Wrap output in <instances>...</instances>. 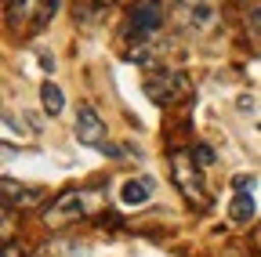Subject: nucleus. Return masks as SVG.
Masks as SVG:
<instances>
[{
    "mask_svg": "<svg viewBox=\"0 0 261 257\" xmlns=\"http://www.w3.org/2000/svg\"><path fill=\"white\" fill-rule=\"evenodd\" d=\"M106 207V188H69V192H62L58 199H51V207L44 210V229L51 232H62V229H69V224L91 217Z\"/></svg>",
    "mask_w": 261,
    "mask_h": 257,
    "instance_id": "obj_1",
    "label": "nucleus"
},
{
    "mask_svg": "<svg viewBox=\"0 0 261 257\" xmlns=\"http://www.w3.org/2000/svg\"><path fill=\"white\" fill-rule=\"evenodd\" d=\"M58 11V0H8L4 8V18H8V29L18 37H37L40 29L55 18Z\"/></svg>",
    "mask_w": 261,
    "mask_h": 257,
    "instance_id": "obj_2",
    "label": "nucleus"
},
{
    "mask_svg": "<svg viewBox=\"0 0 261 257\" xmlns=\"http://www.w3.org/2000/svg\"><path fill=\"white\" fill-rule=\"evenodd\" d=\"M221 8L218 0H174V22L192 37H207L218 25Z\"/></svg>",
    "mask_w": 261,
    "mask_h": 257,
    "instance_id": "obj_3",
    "label": "nucleus"
},
{
    "mask_svg": "<svg viewBox=\"0 0 261 257\" xmlns=\"http://www.w3.org/2000/svg\"><path fill=\"white\" fill-rule=\"evenodd\" d=\"M171 178L178 185V192L196 203V207H207V188H203V174H200V163L192 159V152H181L174 149L171 152Z\"/></svg>",
    "mask_w": 261,
    "mask_h": 257,
    "instance_id": "obj_4",
    "label": "nucleus"
},
{
    "mask_svg": "<svg viewBox=\"0 0 261 257\" xmlns=\"http://www.w3.org/2000/svg\"><path fill=\"white\" fill-rule=\"evenodd\" d=\"M145 94H149V102L152 105H178V102H185L189 94H192V83L181 76V73H167L163 69L160 76H149L145 80Z\"/></svg>",
    "mask_w": 261,
    "mask_h": 257,
    "instance_id": "obj_5",
    "label": "nucleus"
},
{
    "mask_svg": "<svg viewBox=\"0 0 261 257\" xmlns=\"http://www.w3.org/2000/svg\"><path fill=\"white\" fill-rule=\"evenodd\" d=\"M163 29V0H138L135 11H130V22H127V37L138 40H149Z\"/></svg>",
    "mask_w": 261,
    "mask_h": 257,
    "instance_id": "obj_6",
    "label": "nucleus"
},
{
    "mask_svg": "<svg viewBox=\"0 0 261 257\" xmlns=\"http://www.w3.org/2000/svg\"><path fill=\"white\" fill-rule=\"evenodd\" d=\"M76 141H84L87 149H102L106 145V123L91 105L76 109Z\"/></svg>",
    "mask_w": 261,
    "mask_h": 257,
    "instance_id": "obj_7",
    "label": "nucleus"
},
{
    "mask_svg": "<svg viewBox=\"0 0 261 257\" xmlns=\"http://www.w3.org/2000/svg\"><path fill=\"white\" fill-rule=\"evenodd\" d=\"M40 199H47L44 188H33V185H18L15 178H4V207H18V210H29L37 207Z\"/></svg>",
    "mask_w": 261,
    "mask_h": 257,
    "instance_id": "obj_8",
    "label": "nucleus"
},
{
    "mask_svg": "<svg viewBox=\"0 0 261 257\" xmlns=\"http://www.w3.org/2000/svg\"><path fill=\"white\" fill-rule=\"evenodd\" d=\"M149 188H152V181H149V178H135V181H127V185H123V192H120V203H123L127 210L145 207V203H149Z\"/></svg>",
    "mask_w": 261,
    "mask_h": 257,
    "instance_id": "obj_9",
    "label": "nucleus"
},
{
    "mask_svg": "<svg viewBox=\"0 0 261 257\" xmlns=\"http://www.w3.org/2000/svg\"><path fill=\"white\" fill-rule=\"evenodd\" d=\"M254 188H236V196H232V207H228V214H232V221H240V224H247L250 217H254V210H257V203H254V196H250Z\"/></svg>",
    "mask_w": 261,
    "mask_h": 257,
    "instance_id": "obj_10",
    "label": "nucleus"
},
{
    "mask_svg": "<svg viewBox=\"0 0 261 257\" xmlns=\"http://www.w3.org/2000/svg\"><path fill=\"white\" fill-rule=\"evenodd\" d=\"M40 102H44V109H47V116H58L62 112V105H65V98H62V91H58V83H44L40 87Z\"/></svg>",
    "mask_w": 261,
    "mask_h": 257,
    "instance_id": "obj_11",
    "label": "nucleus"
},
{
    "mask_svg": "<svg viewBox=\"0 0 261 257\" xmlns=\"http://www.w3.org/2000/svg\"><path fill=\"white\" fill-rule=\"evenodd\" d=\"M76 253H80V246L73 239H55V243L37 250V257H76Z\"/></svg>",
    "mask_w": 261,
    "mask_h": 257,
    "instance_id": "obj_12",
    "label": "nucleus"
},
{
    "mask_svg": "<svg viewBox=\"0 0 261 257\" xmlns=\"http://www.w3.org/2000/svg\"><path fill=\"white\" fill-rule=\"evenodd\" d=\"M247 37H250L254 47H261V4H254L250 15H247Z\"/></svg>",
    "mask_w": 261,
    "mask_h": 257,
    "instance_id": "obj_13",
    "label": "nucleus"
},
{
    "mask_svg": "<svg viewBox=\"0 0 261 257\" xmlns=\"http://www.w3.org/2000/svg\"><path fill=\"white\" fill-rule=\"evenodd\" d=\"M192 159H196L200 167H211V163H214V149H211V145H196V149H192Z\"/></svg>",
    "mask_w": 261,
    "mask_h": 257,
    "instance_id": "obj_14",
    "label": "nucleus"
},
{
    "mask_svg": "<svg viewBox=\"0 0 261 257\" xmlns=\"http://www.w3.org/2000/svg\"><path fill=\"white\" fill-rule=\"evenodd\" d=\"M232 188H254V178L250 174H236L232 178Z\"/></svg>",
    "mask_w": 261,
    "mask_h": 257,
    "instance_id": "obj_15",
    "label": "nucleus"
},
{
    "mask_svg": "<svg viewBox=\"0 0 261 257\" xmlns=\"http://www.w3.org/2000/svg\"><path fill=\"white\" fill-rule=\"evenodd\" d=\"M40 66H44V69H47V73H51V69H55V58H51V51H40Z\"/></svg>",
    "mask_w": 261,
    "mask_h": 257,
    "instance_id": "obj_16",
    "label": "nucleus"
},
{
    "mask_svg": "<svg viewBox=\"0 0 261 257\" xmlns=\"http://www.w3.org/2000/svg\"><path fill=\"white\" fill-rule=\"evenodd\" d=\"M98 4H102V8H106V4H113V0H98Z\"/></svg>",
    "mask_w": 261,
    "mask_h": 257,
    "instance_id": "obj_17",
    "label": "nucleus"
}]
</instances>
